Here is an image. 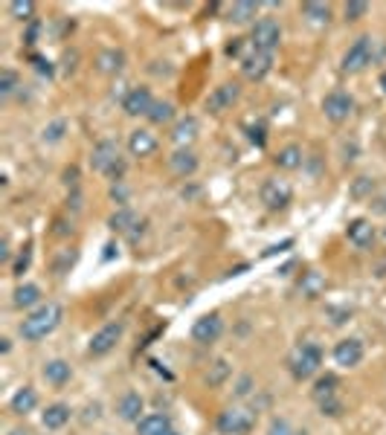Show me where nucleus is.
<instances>
[{
	"instance_id": "1",
	"label": "nucleus",
	"mask_w": 386,
	"mask_h": 435,
	"mask_svg": "<svg viewBox=\"0 0 386 435\" xmlns=\"http://www.w3.org/2000/svg\"><path fill=\"white\" fill-rule=\"evenodd\" d=\"M61 317H64V310H61V305L58 302H46V305H38L27 320L20 322V336L27 343H38V340H44V336H50L58 325H61Z\"/></svg>"
},
{
	"instance_id": "2",
	"label": "nucleus",
	"mask_w": 386,
	"mask_h": 435,
	"mask_svg": "<svg viewBox=\"0 0 386 435\" xmlns=\"http://www.w3.org/2000/svg\"><path fill=\"white\" fill-rule=\"evenodd\" d=\"M90 168L93 172H99L105 177H111L113 183H119L125 172V163L119 160V145L113 139H99L93 145V154H90Z\"/></svg>"
},
{
	"instance_id": "3",
	"label": "nucleus",
	"mask_w": 386,
	"mask_h": 435,
	"mask_svg": "<svg viewBox=\"0 0 386 435\" xmlns=\"http://www.w3.org/2000/svg\"><path fill=\"white\" fill-rule=\"evenodd\" d=\"M320 366H323V348L313 343H305L291 354V374L297 380H308L311 374L320 372Z\"/></svg>"
},
{
	"instance_id": "4",
	"label": "nucleus",
	"mask_w": 386,
	"mask_h": 435,
	"mask_svg": "<svg viewBox=\"0 0 386 435\" xmlns=\"http://www.w3.org/2000/svg\"><path fill=\"white\" fill-rule=\"evenodd\" d=\"M279 41H282V27L273 20V18H261L253 23V30H250V44H253V50L259 53H276L279 50Z\"/></svg>"
},
{
	"instance_id": "5",
	"label": "nucleus",
	"mask_w": 386,
	"mask_h": 435,
	"mask_svg": "<svg viewBox=\"0 0 386 435\" xmlns=\"http://www.w3.org/2000/svg\"><path fill=\"white\" fill-rule=\"evenodd\" d=\"M375 38L372 35H360L349 50L343 56V70L346 72H360V70H366L372 61H375Z\"/></svg>"
},
{
	"instance_id": "6",
	"label": "nucleus",
	"mask_w": 386,
	"mask_h": 435,
	"mask_svg": "<svg viewBox=\"0 0 386 435\" xmlns=\"http://www.w3.org/2000/svg\"><path fill=\"white\" fill-rule=\"evenodd\" d=\"M108 227L113 229V232H119V235H128L131 241H137L139 235H142V229H146V221L134 212V209H128V206H119L111 218H108Z\"/></svg>"
},
{
	"instance_id": "7",
	"label": "nucleus",
	"mask_w": 386,
	"mask_h": 435,
	"mask_svg": "<svg viewBox=\"0 0 386 435\" xmlns=\"http://www.w3.org/2000/svg\"><path fill=\"white\" fill-rule=\"evenodd\" d=\"M218 429L224 435H247L253 429V415L241 406H230L218 415Z\"/></svg>"
},
{
	"instance_id": "8",
	"label": "nucleus",
	"mask_w": 386,
	"mask_h": 435,
	"mask_svg": "<svg viewBox=\"0 0 386 435\" xmlns=\"http://www.w3.org/2000/svg\"><path fill=\"white\" fill-rule=\"evenodd\" d=\"M354 111V99L346 93V90H331L325 99H323V113L331 122H346Z\"/></svg>"
},
{
	"instance_id": "9",
	"label": "nucleus",
	"mask_w": 386,
	"mask_h": 435,
	"mask_svg": "<svg viewBox=\"0 0 386 435\" xmlns=\"http://www.w3.org/2000/svg\"><path fill=\"white\" fill-rule=\"evenodd\" d=\"M123 334H125V325H123V322H108L105 328H99V331L93 334V340H90V354H93V357L108 354L119 340H123Z\"/></svg>"
},
{
	"instance_id": "10",
	"label": "nucleus",
	"mask_w": 386,
	"mask_h": 435,
	"mask_svg": "<svg viewBox=\"0 0 386 435\" xmlns=\"http://www.w3.org/2000/svg\"><path fill=\"white\" fill-rule=\"evenodd\" d=\"M221 334H224V320H221V313H206V317H201L195 325H192V340L201 343V346L215 343Z\"/></svg>"
},
{
	"instance_id": "11",
	"label": "nucleus",
	"mask_w": 386,
	"mask_h": 435,
	"mask_svg": "<svg viewBox=\"0 0 386 435\" xmlns=\"http://www.w3.org/2000/svg\"><path fill=\"white\" fill-rule=\"evenodd\" d=\"M261 203L270 212H279L291 203V186L285 180H264L261 183Z\"/></svg>"
},
{
	"instance_id": "12",
	"label": "nucleus",
	"mask_w": 386,
	"mask_h": 435,
	"mask_svg": "<svg viewBox=\"0 0 386 435\" xmlns=\"http://www.w3.org/2000/svg\"><path fill=\"white\" fill-rule=\"evenodd\" d=\"M238 96H241V87L235 82H227V84H218L209 96H206V111L209 113H224L230 111L235 102H238Z\"/></svg>"
},
{
	"instance_id": "13",
	"label": "nucleus",
	"mask_w": 386,
	"mask_h": 435,
	"mask_svg": "<svg viewBox=\"0 0 386 435\" xmlns=\"http://www.w3.org/2000/svg\"><path fill=\"white\" fill-rule=\"evenodd\" d=\"M270 67H273V56H270V53L253 50V53H247V56H241V72H244L250 82H261V79L270 72Z\"/></svg>"
},
{
	"instance_id": "14",
	"label": "nucleus",
	"mask_w": 386,
	"mask_h": 435,
	"mask_svg": "<svg viewBox=\"0 0 386 435\" xmlns=\"http://www.w3.org/2000/svg\"><path fill=\"white\" fill-rule=\"evenodd\" d=\"M154 108V96H151V90L149 87H131L128 93H125V99H123V111L128 113V116H149V111Z\"/></svg>"
},
{
	"instance_id": "15",
	"label": "nucleus",
	"mask_w": 386,
	"mask_h": 435,
	"mask_svg": "<svg viewBox=\"0 0 386 435\" xmlns=\"http://www.w3.org/2000/svg\"><path fill=\"white\" fill-rule=\"evenodd\" d=\"M363 360V343L354 340V336H349V340H340L334 346V362L343 369H354L357 362Z\"/></svg>"
},
{
	"instance_id": "16",
	"label": "nucleus",
	"mask_w": 386,
	"mask_h": 435,
	"mask_svg": "<svg viewBox=\"0 0 386 435\" xmlns=\"http://www.w3.org/2000/svg\"><path fill=\"white\" fill-rule=\"evenodd\" d=\"M346 235L357 250H369L375 244V227H372V221H366V218H354L346 229Z\"/></svg>"
},
{
	"instance_id": "17",
	"label": "nucleus",
	"mask_w": 386,
	"mask_h": 435,
	"mask_svg": "<svg viewBox=\"0 0 386 435\" xmlns=\"http://www.w3.org/2000/svg\"><path fill=\"white\" fill-rule=\"evenodd\" d=\"M128 151H131V157H151L157 151V137L151 131H146V128L131 131V137H128Z\"/></svg>"
},
{
	"instance_id": "18",
	"label": "nucleus",
	"mask_w": 386,
	"mask_h": 435,
	"mask_svg": "<svg viewBox=\"0 0 386 435\" xmlns=\"http://www.w3.org/2000/svg\"><path fill=\"white\" fill-rule=\"evenodd\" d=\"M168 168H172L178 177H192L198 172V154L192 149H178L172 157H168Z\"/></svg>"
},
{
	"instance_id": "19",
	"label": "nucleus",
	"mask_w": 386,
	"mask_h": 435,
	"mask_svg": "<svg viewBox=\"0 0 386 435\" xmlns=\"http://www.w3.org/2000/svg\"><path fill=\"white\" fill-rule=\"evenodd\" d=\"M123 67H125V53L116 50V46H111V50H102L99 56H96V70L105 72V76H116Z\"/></svg>"
},
{
	"instance_id": "20",
	"label": "nucleus",
	"mask_w": 386,
	"mask_h": 435,
	"mask_svg": "<svg viewBox=\"0 0 386 435\" xmlns=\"http://www.w3.org/2000/svg\"><path fill=\"white\" fill-rule=\"evenodd\" d=\"M142 398L137 395V392H125L123 398H119V403H116V415L123 418V421H134V424H139V415H142Z\"/></svg>"
},
{
	"instance_id": "21",
	"label": "nucleus",
	"mask_w": 386,
	"mask_h": 435,
	"mask_svg": "<svg viewBox=\"0 0 386 435\" xmlns=\"http://www.w3.org/2000/svg\"><path fill=\"white\" fill-rule=\"evenodd\" d=\"M198 131H201V122L195 116H183L180 122L172 128V139L180 145V149H189V142L198 137Z\"/></svg>"
},
{
	"instance_id": "22",
	"label": "nucleus",
	"mask_w": 386,
	"mask_h": 435,
	"mask_svg": "<svg viewBox=\"0 0 386 435\" xmlns=\"http://www.w3.org/2000/svg\"><path fill=\"white\" fill-rule=\"evenodd\" d=\"M44 380L46 383H53V386H64L70 377H73V369H70V362L64 360H50V362H44Z\"/></svg>"
},
{
	"instance_id": "23",
	"label": "nucleus",
	"mask_w": 386,
	"mask_h": 435,
	"mask_svg": "<svg viewBox=\"0 0 386 435\" xmlns=\"http://www.w3.org/2000/svg\"><path fill=\"white\" fill-rule=\"evenodd\" d=\"M9 406H12V412H15V415H27V412H32V409L38 406V395H35V389H32V386H23V389H18V392L12 395V401H9Z\"/></svg>"
},
{
	"instance_id": "24",
	"label": "nucleus",
	"mask_w": 386,
	"mask_h": 435,
	"mask_svg": "<svg viewBox=\"0 0 386 435\" xmlns=\"http://www.w3.org/2000/svg\"><path fill=\"white\" fill-rule=\"evenodd\" d=\"M166 432H172V421L166 415H146L137 424V435H166Z\"/></svg>"
},
{
	"instance_id": "25",
	"label": "nucleus",
	"mask_w": 386,
	"mask_h": 435,
	"mask_svg": "<svg viewBox=\"0 0 386 435\" xmlns=\"http://www.w3.org/2000/svg\"><path fill=\"white\" fill-rule=\"evenodd\" d=\"M67 421H70V406H67V403H53V406H46L44 415H41V424H44L46 429H61Z\"/></svg>"
},
{
	"instance_id": "26",
	"label": "nucleus",
	"mask_w": 386,
	"mask_h": 435,
	"mask_svg": "<svg viewBox=\"0 0 386 435\" xmlns=\"http://www.w3.org/2000/svg\"><path fill=\"white\" fill-rule=\"evenodd\" d=\"M41 302V287L38 284H20L12 294V305L15 308H32Z\"/></svg>"
},
{
	"instance_id": "27",
	"label": "nucleus",
	"mask_w": 386,
	"mask_h": 435,
	"mask_svg": "<svg viewBox=\"0 0 386 435\" xmlns=\"http://www.w3.org/2000/svg\"><path fill=\"white\" fill-rule=\"evenodd\" d=\"M302 15H305L308 23H313V27H325V23L331 20V6H325V4H305Z\"/></svg>"
},
{
	"instance_id": "28",
	"label": "nucleus",
	"mask_w": 386,
	"mask_h": 435,
	"mask_svg": "<svg viewBox=\"0 0 386 435\" xmlns=\"http://www.w3.org/2000/svg\"><path fill=\"white\" fill-rule=\"evenodd\" d=\"M311 395H313V401H328V398H334L337 395V377L334 374H325V377H320L317 383H313V389H311Z\"/></svg>"
},
{
	"instance_id": "29",
	"label": "nucleus",
	"mask_w": 386,
	"mask_h": 435,
	"mask_svg": "<svg viewBox=\"0 0 386 435\" xmlns=\"http://www.w3.org/2000/svg\"><path fill=\"white\" fill-rule=\"evenodd\" d=\"M276 165L279 168H299L302 165V151H299V145H287V149H282L279 154H276Z\"/></svg>"
},
{
	"instance_id": "30",
	"label": "nucleus",
	"mask_w": 386,
	"mask_h": 435,
	"mask_svg": "<svg viewBox=\"0 0 386 435\" xmlns=\"http://www.w3.org/2000/svg\"><path fill=\"white\" fill-rule=\"evenodd\" d=\"M259 12V4H250V0H244V4H232L230 6V20L235 23H250Z\"/></svg>"
},
{
	"instance_id": "31",
	"label": "nucleus",
	"mask_w": 386,
	"mask_h": 435,
	"mask_svg": "<svg viewBox=\"0 0 386 435\" xmlns=\"http://www.w3.org/2000/svg\"><path fill=\"white\" fill-rule=\"evenodd\" d=\"M230 374H232V366H230V362H227V360H215L212 366H209V372H206V383H209V386H221Z\"/></svg>"
},
{
	"instance_id": "32",
	"label": "nucleus",
	"mask_w": 386,
	"mask_h": 435,
	"mask_svg": "<svg viewBox=\"0 0 386 435\" xmlns=\"http://www.w3.org/2000/svg\"><path fill=\"white\" fill-rule=\"evenodd\" d=\"M64 134H67V119H56V122H50V125L44 128L41 139H44V142H50V145H56V142L64 139Z\"/></svg>"
},
{
	"instance_id": "33",
	"label": "nucleus",
	"mask_w": 386,
	"mask_h": 435,
	"mask_svg": "<svg viewBox=\"0 0 386 435\" xmlns=\"http://www.w3.org/2000/svg\"><path fill=\"white\" fill-rule=\"evenodd\" d=\"M172 116H175V105H172V102H154V108L149 111V119H151L154 125L168 122Z\"/></svg>"
},
{
	"instance_id": "34",
	"label": "nucleus",
	"mask_w": 386,
	"mask_h": 435,
	"mask_svg": "<svg viewBox=\"0 0 386 435\" xmlns=\"http://www.w3.org/2000/svg\"><path fill=\"white\" fill-rule=\"evenodd\" d=\"M9 12H12L18 20H32L35 4H32V0H15V4H9Z\"/></svg>"
},
{
	"instance_id": "35",
	"label": "nucleus",
	"mask_w": 386,
	"mask_h": 435,
	"mask_svg": "<svg viewBox=\"0 0 386 435\" xmlns=\"http://www.w3.org/2000/svg\"><path fill=\"white\" fill-rule=\"evenodd\" d=\"M15 90H18V72L15 70H4V72H0V96L9 99Z\"/></svg>"
},
{
	"instance_id": "36",
	"label": "nucleus",
	"mask_w": 386,
	"mask_h": 435,
	"mask_svg": "<svg viewBox=\"0 0 386 435\" xmlns=\"http://www.w3.org/2000/svg\"><path fill=\"white\" fill-rule=\"evenodd\" d=\"M372 189H375V180H369V177H357V180H354V186H351V198L363 201V198H369V195H372Z\"/></svg>"
},
{
	"instance_id": "37",
	"label": "nucleus",
	"mask_w": 386,
	"mask_h": 435,
	"mask_svg": "<svg viewBox=\"0 0 386 435\" xmlns=\"http://www.w3.org/2000/svg\"><path fill=\"white\" fill-rule=\"evenodd\" d=\"M30 264H32V247L27 244L20 250V256H18V261H15V267H12V276H23L30 270Z\"/></svg>"
},
{
	"instance_id": "38",
	"label": "nucleus",
	"mask_w": 386,
	"mask_h": 435,
	"mask_svg": "<svg viewBox=\"0 0 386 435\" xmlns=\"http://www.w3.org/2000/svg\"><path fill=\"white\" fill-rule=\"evenodd\" d=\"M366 12H369V4H363V0H351V4H346V9H343L346 20H360Z\"/></svg>"
},
{
	"instance_id": "39",
	"label": "nucleus",
	"mask_w": 386,
	"mask_h": 435,
	"mask_svg": "<svg viewBox=\"0 0 386 435\" xmlns=\"http://www.w3.org/2000/svg\"><path fill=\"white\" fill-rule=\"evenodd\" d=\"M320 412L328 415V418H337L343 412V403L337 401V398H328V401H320Z\"/></svg>"
},
{
	"instance_id": "40",
	"label": "nucleus",
	"mask_w": 386,
	"mask_h": 435,
	"mask_svg": "<svg viewBox=\"0 0 386 435\" xmlns=\"http://www.w3.org/2000/svg\"><path fill=\"white\" fill-rule=\"evenodd\" d=\"M253 377L250 374H241L238 377V383H235V398H247V395H253Z\"/></svg>"
},
{
	"instance_id": "41",
	"label": "nucleus",
	"mask_w": 386,
	"mask_h": 435,
	"mask_svg": "<svg viewBox=\"0 0 386 435\" xmlns=\"http://www.w3.org/2000/svg\"><path fill=\"white\" fill-rule=\"evenodd\" d=\"M268 435H297V432L291 429V424H287L285 418H276V421L270 424V429H268Z\"/></svg>"
},
{
	"instance_id": "42",
	"label": "nucleus",
	"mask_w": 386,
	"mask_h": 435,
	"mask_svg": "<svg viewBox=\"0 0 386 435\" xmlns=\"http://www.w3.org/2000/svg\"><path fill=\"white\" fill-rule=\"evenodd\" d=\"M32 64H35V70L41 72V76H46V79L53 76V64L46 61V58H41V56H32Z\"/></svg>"
},
{
	"instance_id": "43",
	"label": "nucleus",
	"mask_w": 386,
	"mask_h": 435,
	"mask_svg": "<svg viewBox=\"0 0 386 435\" xmlns=\"http://www.w3.org/2000/svg\"><path fill=\"white\" fill-rule=\"evenodd\" d=\"M111 201H116V203H123V206H125V201H128V189H125L123 183H116V186L111 189Z\"/></svg>"
},
{
	"instance_id": "44",
	"label": "nucleus",
	"mask_w": 386,
	"mask_h": 435,
	"mask_svg": "<svg viewBox=\"0 0 386 435\" xmlns=\"http://www.w3.org/2000/svg\"><path fill=\"white\" fill-rule=\"evenodd\" d=\"M250 142H253V145H259V149H261L264 142H268V134H264V128H261V125H253V128H250Z\"/></svg>"
},
{
	"instance_id": "45",
	"label": "nucleus",
	"mask_w": 386,
	"mask_h": 435,
	"mask_svg": "<svg viewBox=\"0 0 386 435\" xmlns=\"http://www.w3.org/2000/svg\"><path fill=\"white\" fill-rule=\"evenodd\" d=\"M287 247H294V241H291V238H287V241H282V244H273V247H268V250H264V258H268V256H276V253H282V250H287Z\"/></svg>"
},
{
	"instance_id": "46",
	"label": "nucleus",
	"mask_w": 386,
	"mask_h": 435,
	"mask_svg": "<svg viewBox=\"0 0 386 435\" xmlns=\"http://www.w3.org/2000/svg\"><path fill=\"white\" fill-rule=\"evenodd\" d=\"M375 212H380V215H386V189L380 191V195L375 198Z\"/></svg>"
},
{
	"instance_id": "47",
	"label": "nucleus",
	"mask_w": 386,
	"mask_h": 435,
	"mask_svg": "<svg viewBox=\"0 0 386 435\" xmlns=\"http://www.w3.org/2000/svg\"><path fill=\"white\" fill-rule=\"evenodd\" d=\"M76 180H79V172H76V168H67V172H64V183L76 186Z\"/></svg>"
},
{
	"instance_id": "48",
	"label": "nucleus",
	"mask_w": 386,
	"mask_h": 435,
	"mask_svg": "<svg viewBox=\"0 0 386 435\" xmlns=\"http://www.w3.org/2000/svg\"><path fill=\"white\" fill-rule=\"evenodd\" d=\"M227 53H230V56H241V38H235V41L227 46Z\"/></svg>"
},
{
	"instance_id": "49",
	"label": "nucleus",
	"mask_w": 386,
	"mask_h": 435,
	"mask_svg": "<svg viewBox=\"0 0 386 435\" xmlns=\"http://www.w3.org/2000/svg\"><path fill=\"white\" fill-rule=\"evenodd\" d=\"M35 35H38V23H32L30 32H27V44H35Z\"/></svg>"
},
{
	"instance_id": "50",
	"label": "nucleus",
	"mask_w": 386,
	"mask_h": 435,
	"mask_svg": "<svg viewBox=\"0 0 386 435\" xmlns=\"http://www.w3.org/2000/svg\"><path fill=\"white\" fill-rule=\"evenodd\" d=\"M9 348H12V343H9V340H0V351L9 354Z\"/></svg>"
},
{
	"instance_id": "51",
	"label": "nucleus",
	"mask_w": 386,
	"mask_h": 435,
	"mask_svg": "<svg viewBox=\"0 0 386 435\" xmlns=\"http://www.w3.org/2000/svg\"><path fill=\"white\" fill-rule=\"evenodd\" d=\"M378 84H380V90H383V96H386V72H380V79H378Z\"/></svg>"
},
{
	"instance_id": "52",
	"label": "nucleus",
	"mask_w": 386,
	"mask_h": 435,
	"mask_svg": "<svg viewBox=\"0 0 386 435\" xmlns=\"http://www.w3.org/2000/svg\"><path fill=\"white\" fill-rule=\"evenodd\" d=\"M9 435H32V432H30V429H12Z\"/></svg>"
},
{
	"instance_id": "53",
	"label": "nucleus",
	"mask_w": 386,
	"mask_h": 435,
	"mask_svg": "<svg viewBox=\"0 0 386 435\" xmlns=\"http://www.w3.org/2000/svg\"><path fill=\"white\" fill-rule=\"evenodd\" d=\"M166 435H178V432H175V429H172V432H166Z\"/></svg>"
},
{
	"instance_id": "54",
	"label": "nucleus",
	"mask_w": 386,
	"mask_h": 435,
	"mask_svg": "<svg viewBox=\"0 0 386 435\" xmlns=\"http://www.w3.org/2000/svg\"><path fill=\"white\" fill-rule=\"evenodd\" d=\"M297 435H305V432H297Z\"/></svg>"
}]
</instances>
